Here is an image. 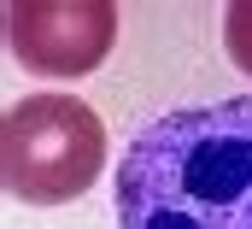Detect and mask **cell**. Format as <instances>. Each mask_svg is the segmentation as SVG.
<instances>
[{
	"instance_id": "obj_4",
	"label": "cell",
	"mask_w": 252,
	"mask_h": 229,
	"mask_svg": "<svg viewBox=\"0 0 252 229\" xmlns=\"http://www.w3.org/2000/svg\"><path fill=\"white\" fill-rule=\"evenodd\" d=\"M223 47H229V59L252 76V0H235V6L223 12Z\"/></svg>"
},
{
	"instance_id": "obj_3",
	"label": "cell",
	"mask_w": 252,
	"mask_h": 229,
	"mask_svg": "<svg viewBox=\"0 0 252 229\" xmlns=\"http://www.w3.org/2000/svg\"><path fill=\"white\" fill-rule=\"evenodd\" d=\"M118 41L112 0H12L6 47L35 76H88Z\"/></svg>"
},
{
	"instance_id": "obj_2",
	"label": "cell",
	"mask_w": 252,
	"mask_h": 229,
	"mask_svg": "<svg viewBox=\"0 0 252 229\" xmlns=\"http://www.w3.org/2000/svg\"><path fill=\"white\" fill-rule=\"evenodd\" d=\"M106 165V123L70 94H30L0 123V182L24 206H70Z\"/></svg>"
},
{
	"instance_id": "obj_1",
	"label": "cell",
	"mask_w": 252,
	"mask_h": 229,
	"mask_svg": "<svg viewBox=\"0 0 252 229\" xmlns=\"http://www.w3.org/2000/svg\"><path fill=\"white\" fill-rule=\"evenodd\" d=\"M118 229H252V94L170 106L135 129Z\"/></svg>"
}]
</instances>
